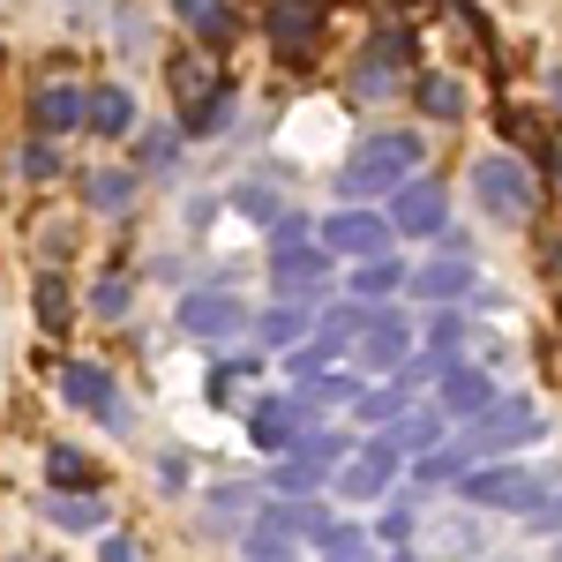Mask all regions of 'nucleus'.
Listing matches in <instances>:
<instances>
[{"label":"nucleus","mask_w":562,"mask_h":562,"mask_svg":"<svg viewBox=\"0 0 562 562\" xmlns=\"http://www.w3.org/2000/svg\"><path fill=\"white\" fill-rule=\"evenodd\" d=\"M83 121H90L98 135H128V128H135V98H128L121 83H98V90L83 98Z\"/></svg>","instance_id":"obj_19"},{"label":"nucleus","mask_w":562,"mask_h":562,"mask_svg":"<svg viewBox=\"0 0 562 562\" xmlns=\"http://www.w3.org/2000/svg\"><path fill=\"white\" fill-rule=\"evenodd\" d=\"M45 480H53V495H98V465H90L76 442H53L45 450Z\"/></svg>","instance_id":"obj_18"},{"label":"nucleus","mask_w":562,"mask_h":562,"mask_svg":"<svg viewBox=\"0 0 562 562\" xmlns=\"http://www.w3.org/2000/svg\"><path fill=\"white\" fill-rule=\"evenodd\" d=\"M518 442H540V413H532L525 397H510V405H487L473 420L465 458H495V450H518Z\"/></svg>","instance_id":"obj_5"},{"label":"nucleus","mask_w":562,"mask_h":562,"mask_svg":"<svg viewBox=\"0 0 562 562\" xmlns=\"http://www.w3.org/2000/svg\"><path fill=\"white\" fill-rule=\"evenodd\" d=\"M390 225H397L405 240H435V233L450 225L442 180H405V188H390Z\"/></svg>","instance_id":"obj_6"},{"label":"nucleus","mask_w":562,"mask_h":562,"mask_svg":"<svg viewBox=\"0 0 562 562\" xmlns=\"http://www.w3.org/2000/svg\"><path fill=\"white\" fill-rule=\"evenodd\" d=\"M405 397H413L405 383H390V390H360V397H352V420H368V428H390V420H405Z\"/></svg>","instance_id":"obj_22"},{"label":"nucleus","mask_w":562,"mask_h":562,"mask_svg":"<svg viewBox=\"0 0 562 562\" xmlns=\"http://www.w3.org/2000/svg\"><path fill=\"white\" fill-rule=\"evenodd\" d=\"M270 278H278L285 293H323V285H330V248H323V240H301V248L270 256Z\"/></svg>","instance_id":"obj_13"},{"label":"nucleus","mask_w":562,"mask_h":562,"mask_svg":"<svg viewBox=\"0 0 562 562\" xmlns=\"http://www.w3.org/2000/svg\"><path fill=\"white\" fill-rule=\"evenodd\" d=\"M555 555H562V548H555Z\"/></svg>","instance_id":"obj_45"},{"label":"nucleus","mask_w":562,"mask_h":562,"mask_svg":"<svg viewBox=\"0 0 562 562\" xmlns=\"http://www.w3.org/2000/svg\"><path fill=\"white\" fill-rule=\"evenodd\" d=\"M473 188H480V203L503 211V217H525V211H532V195H540V188L525 180V166H518V158H503V150H487V158L473 166Z\"/></svg>","instance_id":"obj_8"},{"label":"nucleus","mask_w":562,"mask_h":562,"mask_svg":"<svg viewBox=\"0 0 562 562\" xmlns=\"http://www.w3.org/2000/svg\"><path fill=\"white\" fill-rule=\"evenodd\" d=\"M390 225L383 211H338V217H323V248L330 256H352V262H368V256H390Z\"/></svg>","instance_id":"obj_7"},{"label":"nucleus","mask_w":562,"mask_h":562,"mask_svg":"<svg viewBox=\"0 0 562 562\" xmlns=\"http://www.w3.org/2000/svg\"><path fill=\"white\" fill-rule=\"evenodd\" d=\"M487 405H495V383H487L480 368H465V360H450L442 383H435V413H442V420H480Z\"/></svg>","instance_id":"obj_10"},{"label":"nucleus","mask_w":562,"mask_h":562,"mask_svg":"<svg viewBox=\"0 0 562 562\" xmlns=\"http://www.w3.org/2000/svg\"><path fill=\"white\" fill-rule=\"evenodd\" d=\"M555 173H562V166H555Z\"/></svg>","instance_id":"obj_44"},{"label":"nucleus","mask_w":562,"mask_h":562,"mask_svg":"<svg viewBox=\"0 0 562 562\" xmlns=\"http://www.w3.org/2000/svg\"><path fill=\"white\" fill-rule=\"evenodd\" d=\"M173 15L188 23V31H203L211 45H225V38H233V15H225L217 0H173Z\"/></svg>","instance_id":"obj_26"},{"label":"nucleus","mask_w":562,"mask_h":562,"mask_svg":"<svg viewBox=\"0 0 562 562\" xmlns=\"http://www.w3.org/2000/svg\"><path fill=\"white\" fill-rule=\"evenodd\" d=\"M60 390L83 405L98 428H113V435H128L135 428V413H128V397H121V383L98 368V360H68V375H60Z\"/></svg>","instance_id":"obj_4"},{"label":"nucleus","mask_w":562,"mask_h":562,"mask_svg":"<svg viewBox=\"0 0 562 562\" xmlns=\"http://www.w3.org/2000/svg\"><path fill=\"white\" fill-rule=\"evenodd\" d=\"M128 301H135L128 278H98V293H90V307H98L105 323H121V315H128Z\"/></svg>","instance_id":"obj_33"},{"label":"nucleus","mask_w":562,"mask_h":562,"mask_svg":"<svg viewBox=\"0 0 562 562\" xmlns=\"http://www.w3.org/2000/svg\"><path fill=\"white\" fill-rule=\"evenodd\" d=\"M301 240H307L301 217H278V225H270V256H285V248H301Z\"/></svg>","instance_id":"obj_39"},{"label":"nucleus","mask_w":562,"mask_h":562,"mask_svg":"<svg viewBox=\"0 0 562 562\" xmlns=\"http://www.w3.org/2000/svg\"><path fill=\"white\" fill-rule=\"evenodd\" d=\"M413 98H420L428 121H465V83H450V76H420Z\"/></svg>","instance_id":"obj_21"},{"label":"nucleus","mask_w":562,"mask_h":562,"mask_svg":"<svg viewBox=\"0 0 562 562\" xmlns=\"http://www.w3.org/2000/svg\"><path fill=\"white\" fill-rule=\"evenodd\" d=\"M180 330L188 338H240L248 330V307L233 301V293H188L180 301Z\"/></svg>","instance_id":"obj_11"},{"label":"nucleus","mask_w":562,"mask_h":562,"mask_svg":"<svg viewBox=\"0 0 562 562\" xmlns=\"http://www.w3.org/2000/svg\"><path fill=\"white\" fill-rule=\"evenodd\" d=\"M315 487H323V473L301 465V458H285V465L270 473V495H315Z\"/></svg>","instance_id":"obj_32"},{"label":"nucleus","mask_w":562,"mask_h":562,"mask_svg":"<svg viewBox=\"0 0 562 562\" xmlns=\"http://www.w3.org/2000/svg\"><path fill=\"white\" fill-rule=\"evenodd\" d=\"M555 98H562V76H555Z\"/></svg>","instance_id":"obj_43"},{"label":"nucleus","mask_w":562,"mask_h":562,"mask_svg":"<svg viewBox=\"0 0 562 562\" xmlns=\"http://www.w3.org/2000/svg\"><path fill=\"white\" fill-rule=\"evenodd\" d=\"M458 495L480 503V510H525V518H532V510L548 503V480L503 458V465H473V473H458Z\"/></svg>","instance_id":"obj_2"},{"label":"nucleus","mask_w":562,"mask_h":562,"mask_svg":"<svg viewBox=\"0 0 562 562\" xmlns=\"http://www.w3.org/2000/svg\"><path fill=\"white\" fill-rule=\"evenodd\" d=\"M45 510H53V525H68V532H83V525H105V503H98V495H53Z\"/></svg>","instance_id":"obj_28"},{"label":"nucleus","mask_w":562,"mask_h":562,"mask_svg":"<svg viewBox=\"0 0 562 562\" xmlns=\"http://www.w3.org/2000/svg\"><path fill=\"white\" fill-rule=\"evenodd\" d=\"M53 166H60V158H53V143L38 135V143L23 150V173H31V180H53Z\"/></svg>","instance_id":"obj_38"},{"label":"nucleus","mask_w":562,"mask_h":562,"mask_svg":"<svg viewBox=\"0 0 562 562\" xmlns=\"http://www.w3.org/2000/svg\"><path fill=\"white\" fill-rule=\"evenodd\" d=\"M262 31L278 38V53H285V60H307V45L323 38V0H270Z\"/></svg>","instance_id":"obj_9"},{"label":"nucleus","mask_w":562,"mask_h":562,"mask_svg":"<svg viewBox=\"0 0 562 562\" xmlns=\"http://www.w3.org/2000/svg\"><path fill=\"white\" fill-rule=\"evenodd\" d=\"M435 435H442V413H435V405H420V413H405V420H390V442H397V450H413V458L428 450Z\"/></svg>","instance_id":"obj_27"},{"label":"nucleus","mask_w":562,"mask_h":562,"mask_svg":"<svg viewBox=\"0 0 562 562\" xmlns=\"http://www.w3.org/2000/svg\"><path fill=\"white\" fill-rule=\"evenodd\" d=\"M323 562H375V532H360V525H323Z\"/></svg>","instance_id":"obj_23"},{"label":"nucleus","mask_w":562,"mask_h":562,"mask_svg":"<svg viewBox=\"0 0 562 562\" xmlns=\"http://www.w3.org/2000/svg\"><path fill=\"white\" fill-rule=\"evenodd\" d=\"M405 293H413V301H473V262L465 256H435V262H420V270H413V278H405Z\"/></svg>","instance_id":"obj_12"},{"label":"nucleus","mask_w":562,"mask_h":562,"mask_svg":"<svg viewBox=\"0 0 562 562\" xmlns=\"http://www.w3.org/2000/svg\"><path fill=\"white\" fill-rule=\"evenodd\" d=\"M397 465H405V450H397L390 435H368L346 465H338V495H352V503H383L390 487H397Z\"/></svg>","instance_id":"obj_3"},{"label":"nucleus","mask_w":562,"mask_h":562,"mask_svg":"<svg viewBox=\"0 0 562 562\" xmlns=\"http://www.w3.org/2000/svg\"><path fill=\"white\" fill-rule=\"evenodd\" d=\"M248 435H256L262 450H293V442H301L293 397H256V405H248Z\"/></svg>","instance_id":"obj_14"},{"label":"nucleus","mask_w":562,"mask_h":562,"mask_svg":"<svg viewBox=\"0 0 562 562\" xmlns=\"http://www.w3.org/2000/svg\"><path fill=\"white\" fill-rule=\"evenodd\" d=\"M98 562H143V555H135V540L113 532V540H98Z\"/></svg>","instance_id":"obj_41"},{"label":"nucleus","mask_w":562,"mask_h":562,"mask_svg":"<svg viewBox=\"0 0 562 562\" xmlns=\"http://www.w3.org/2000/svg\"><path fill=\"white\" fill-rule=\"evenodd\" d=\"M68 315H76V307H68V285H60V278H38V323L45 330H68Z\"/></svg>","instance_id":"obj_30"},{"label":"nucleus","mask_w":562,"mask_h":562,"mask_svg":"<svg viewBox=\"0 0 562 562\" xmlns=\"http://www.w3.org/2000/svg\"><path fill=\"white\" fill-rule=\"evenodd\" d=\"M240 555H248V562H293V555H285V540H270V532H256V525H248V548H240Z\"/></svg>","instance_id":"obj_37"},{"label":"nucleus","mask_w":562,"mask_h":562,"mask_svg":"<svg viewBox=\"0 0 562 562\" xmlns=\"http://www.w3.org/2000/svg\"><path fill=\"white\" fill-rule=\"evenodd\" d=\"M397 285H405V270H397L390 256H368L360 270H352V293H360V301H390Z\"/></svg>","instance_id":"obj_25"},{"label":"nucleus","mask_w":562,"mask_h":562,"mask_svg":"<svg viewBox=\"0 0 562 562\" xmlns=\"http://www.w3.org/2000/svg\"><path fill=\"white\" fill-rule=\"evenodd\" d=\"M323 503H301V495H285L278 510H256V532H270V540H293V532H307V540H323Z\"/></svg>","instance_id":"obj_17"},{"label":"nucleus","mask_w":562,"mask_h":562,"mask_svg":"<svg viewBox=\"0 0 562 562\" xmlns=\"http://www.w3.org/2000/svg\"><path fill=\"white\" fill-rule=\"evenodd\" d=\"M83 203H90V211H105V217L128 211V203H135V180L128 173H83Z\"/></svg>","instance_id":"obj_24"},{"label":"nucleus","mask_w":562,"mask_h":562,"mask_svg":"<svg viewBox=\"0 0 562 562\" xmlns=\"http://www.w3.org/2000/svg\"><path fill=\"white\" fill-rule=\"evenodd\" d=\"M31 128H38V135H68V128H83V90L45 83L38 98H31Z\"/></svg>","instance_id":"obj_16"},{"label":"nucleus","mask_w":562,"mask_h":562,"mask_svg":"<svg viewBox=\"0 0 562 562\" xmlns=\"http://www.w3.org/2000/svg\"><path fill=\"white\" fill-rule=\"evenodd\" d=\"M256 338L262 346H293V338H301V307H270L256 323Z\"/></svg>","instance_id":"obj_34"},{"label":"nucleus","mask_w":562,"mask_h":562,"mask_svg":"<svg viewBox=\"0 0 562 562\" xmlns=\"http://www.w3.org/2000/svg\"><path fill=\"white\" fill-rule=\"evenodd\" d=\"M413 173H420V135H368V143L352 150V166L338 173V195H346V203H368V195H383V188H405Z\"/></svg>","instance_id":"obj_1"},{"label":"nucleus","mask_w":562,"mask_h":562,"mask_svg":"<svg viewBox=\"0 0 562 562\" xmlns=\"http://www.w3.org/2000/svg\"><path fill=\"white\" fill-rule=\"evenodd\" d=\"M458 338H465V315H458V307H435V323H428V352H450Z\"/></svg>","instance_id":"obj_35"},{"label":"nucleus","mask_w":562,"mask_h":562,"mask_svg":"<svg viewBox=\"0 0 562 562\" xmlns=\"http://www.w3.org/2000/svg\"><path fill=\"white\" fill-rule=\"evenodd\" d=\"M405 352H413V330H405V315H375L368 330H360V360L368 368H405Z\"/></svg>","instance_id":"obj_15"},{"label":"nucleus","mask_w":562,"mask_h":562,"mask_svg":"<svg viewBox=\"0 0 562 562\" xmlns=\"http://www.w3.org/2000/svg\"><path fill=\"white\" fill-rule=\"evenodd\" d=\"M225 113H233V90L217 83L203 105H188V121H180V128H188V135H225Z\"/></svg>","instance_id":"obj_29"},{"label":"nucleus","mask_w":562,"mask_h":562,"mask_svg":"<svg viewBox=\"0 0 562 562\" xmlns=\"http://www.w3.org/2000/svg\"><path fill=\"white\" fill-rule=\"evenodd\" d=\"M233 203H240V211H248V217H278V195H270V188H240Z\"/></svg>","instance_id":"obj_40"},{"label":"nucleus","mask_w":562,"mask_h":562,"mask_svg":"<svg viewBox=\"0 0 562 562\" xmlns=\"http://www.w3.org/2000/svg\"><path fill=\"white\" fill-rule=\"evenodd\" d=\"M338 352H346L338 330H315V338H301V346L285 352V368H293L301 383H315V375H330V360H338Z\"/></svg>","instance_id":"obj_20"},{"label":"nucleus","mask_w":562,"mask_h":562,"mask_svg":"<svg viewBox=\"0 0 562 562\" xmlns=\"http://www.w3.org/2000/svg\"><path fill=\"white\" fill-rule=\"evenodd\" d=\"M173 90H180V105H203V90H217V83H211V68H195V53H180L173 60Z\"/></svg>","instance_id":"obj_31"},{"label":"nucleus","mask_w":562,"mask_h":562,"mask_svg":"<svg viewBox=\"0 0 562 562\" xmlns=\"http://www.w3.org/2000/svg\"><path fill=\"white\" fill-rule=\"evenodd\" d=\"M532 518H540V525H562V495H555V503H540Z\"/></svg>","instance_id":"obj_42"},{"label":"nucleus","mask_w":562,"mask_h":562,"mask_svg":"<svg viewBox=\"0 0 562 562\" xmlns=\"http://www.w3.org/2000/svg\"><path fill=\"white\" fill-rule=\"evenodd\" d=\"M143 166H150V173H166V166H173V135H166V128L143 135Z\"/></svg>","instance_id":"obj_36"}]
</instances>
